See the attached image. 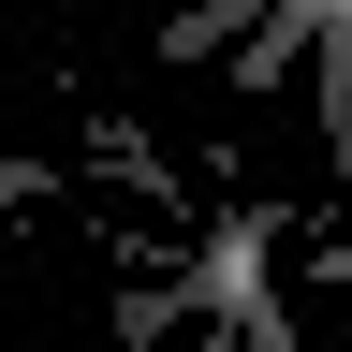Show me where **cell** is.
<instances>
[{
    "label": "cell",
    "mask_w": 352,
    "mask_h": 352,
    "mask_svg": "<svg viewBox=\"0 0 352 352\" xmlns=\"http://www.w3.org/2000/svg\"><path fill=\"white\" fill-rule=\"evenodd\" d=\"M44 191H59V176H44V162H15V147H0V220H15V206H44Z\"/></svg>",
    "instance_id": "obj_1"
},
{
    "label": "cell",
    "mask_w": 352,
    "mask_h": 352,
    "mask_svg": "<svg viewBox=\"0 0 352 352\" xmlns=\"http://www.w3.org/2000/svg\"><path fill=\"white\" fill-rule=\"evenodd\" d=\"M308 279H338V294H352V235H323V250H308Z\"/></svg>",
    "instance_id": "obj_2"
},
{
    "label": "cell",
    "mask_w": 352,
    "mask_h": 352,
    "mask_svg": "<svg viewBox=\"0 0 352 352\" xmlns=\"http://www.w3.org/2000/svg\"><path fill=\"white\" fill-rule=\"evenodd\" d=\"M191 352H250V338H235V323H220V308H206V338H191Z\"/></svg>",
    "instance_id": "obj_3"
}]
</instances>
